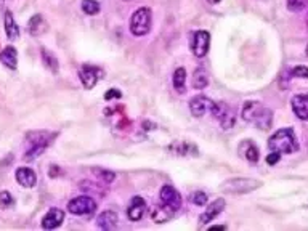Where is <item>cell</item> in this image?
Here are the masks:
<instances>
[{
  "label": "cell",
  "mask_w": 308,
  "mask_h": 231,
  "mask_svg": "<svg viewBox=\"0 0 308 231\" xmlns=\"http://www.w3.org/2000/svg\"><path fill=\"white\" fill-rule=\"evenodd\" d=\"M241 117L246 122L255 124L260 130H266L271 127L273 120V113L258 103V101H246L243 110H241Z\"/></svg>",
  "instance_id": "cell-1"
},
{
  "label": "cell",
  "mask_w": 308,
  "mask_h": 231,
  "mask_svg": "<svg viewBox=\"0 0 308 231\" xmlns=\"http://www.w3.org/2000/svg\"><path fill=\"white\" fill-rule=\"evenodd\" d=\"M268 149L279 154H289L296 153L299 149L296 135H294L292 128H281L276 133H273L268 140Z\"/></svg>",
  "instance_id": "cell-2"
},
{
  "label": "cell",
  "mask_w": 308,
  "mask_h": 231,
  "mask_svg": "<svg viewBox=\"0 0 308 231\" xmlns=\"http://www.w3.org/2000/svg\"><path fill=\"white\" fill-rule=\"evenodd\" d=\"M53 135L49 132H32L27 135V140H29L31 148L27 149L24 154V161H34L37 156L42 154L47 146L52 143Z\"/></svg>",
  "instance_id": "cell-3"
},
{
  "label": "cell",
  "mask_w": 308,
  "mask_h": 231,
  "mask_svg": "<svg viewBox=\"0 0 308 231\" xmlns=\"http://www.w3.org/2000/svg\"><path fill=\"white\" fill-rule=\"evenodd\" d=\"M149 28H151V10L146 8V6H141L132 15L130 31H132L133 36L141 37L149 32Z\"/></svg>",
  "instance_id": "cell-4"
},
{
  "label": "cell",
  "mask_w": 308,
  "mask_h": 231,
  "mask_svg": "<svg viewBox=\"0 0 308 231\" xmlns=\"http://www.w3.org/2000/svg\"><path fill=\"white\" fill-rule=\"evenodd\" d=\"M258 186H262V183L254 178H231L223 183L222 189L223 191L233 193V194H244V193L254 191Z\"/></svg>",
  "instance_id": "cell-5"
},
{
  "label": "cell",
  "mask_w": 308,
  "mask_h": 231,
  "mask_svg": "<svg viewBox=\"0 0 308 231\" xmlns=\"http://www.w3.org/2000/svg\"><path fill=\"white\" fill-rule=\"evenodd\" d=\"M210 113L215 116V119H218L223 130H228V128L235 125V122H236L235 111H233L227 103H222V101L220 103H214Z\"/></svg>",
  "instance_id": "cell-6"
},
{
  "label": "cell",
  "mask_w": 308,
  "mask_h": 231,
  "mask_svg": "<svg viewBox=\"0 0 308 231\" xmlns=\"http://www.w3.org/2000/svg\"><path fill=\"white\" fill-rule=\"evenodd\" d=\"M67 210L74 215H90L97 210V202L88 196H80V198L69 201Z\"/></svg>",
  "instance_id": "cell-7"
},
{
  "label": "cell",
  "mask_w": 308,
  "mask_h": 231,
  "mask_svg": "<svg viewBox=\"0 0 308 231\" xmlns=\"http://www.w3.org/2000/svg\"><path fill=\"white\" fill-rule=\"evenodd\" d=\"M209 45H210V34L207 31H197L193 36V40H191V52H193L194 57L202 58L207 55Z\"/></svg>",
  "instance_id": "cell-8"
},
{
  "label": "cell",
  "mask_w": 308,
  "mask_h": 231,
  "mask_svg": "<svg viewBox=\"0 0 308 231\" xmlns=\"http://www.w3.org/2000/svg\"><path fill=\"white\" fill-rule=\"evenodd\" d=\"M212 106H214V101L209 100L207 97H204V95H197V97H194L189 101V111L193 113V116H196V117H201L205 113H210Z\"/></svg>",
  "instance_id": "cell-9"
},
{
  "label": "cell",
  "mask_w": 308,
  "mask_h": 231,
  "mask_svg": "<svg viewBox=\"0 0 308 231\" xmlns=\"http://www.w3.org/2000/svg\"><path fill=\"white\" fill-rule=\"evenodd\" d=\"M161 201L164 204H167L169 207H172L175 212L182 207V196H180V193L177 191L174 186H170V185L162 186V189H161Z\"/></svg>",
  "instance_id": "cell-10"
},
{
  "label": "cell",
  "mask_w": 308,
  "mask_h": 231,
  "mask_svg": "<svg viewBox=\"0 0 308 231\" xmlns=\"http://www.w3.org/2000/svg\"><path fill=\"white\" fill-rule=\"evenodd\" d=\"M80 80L82 84H84V87L87 88V90H90V88L95 87V84H97L98 77L101 76V69H98V67H93L90 64H84L80 67Z\"/></svg>",
  "instance_id": "cell-11"
},
{
  "label": "cell",
  "mask_w": 308,
  "mask_h": 231,
  "mask_svg": "<svg viewBox=\"0 0 308 231\" xmlns=\"http://www.w3.org/2000/svg\"><path fill=\"white\" fill-rule=\"evenodd\" d=\"M145 212H146V201L140 198V196H135L127 209V217L132 222H138L145 215Z\"/></svg>",
  "instance_id": "cell-12"
},
{
  "label": "cell",
  "mask_w": 308,
  "mask_h": 231,
  "mask_svg": "<svg viewBox=\"0 0 308 231\" xmlns=\"http://www.w3.org/2000/svg\"><path fill=\"white\" fill-rule=\"evenodd\" d=\"M64 220V212L60 209H52L47 212V215L44 217L42 220V228L44 230H55L58 228L61 223Z\"/></svg>",
  "instance_id": "cell-13"
},
{
  "label": "cell",
  "mask_w": 308,
  "mask_h": 231,
  "mask_svg": "<svg viewBox=\"0 0 308 231\" xmlns=\"http://www.w3.org/2000/svg\"><path fill=\"white\" fill-rule=\"evenodd\" d=\"M292 111L302 120H308V97L307 95H296L291 101Z\"/></svg>",
  "instance_id": "cell-14"
},
{
  "label": "cell",
  "mask_w": 308,
  "mask_h": 231,
  "mask_svg": "<svg viewBox=\"0 0 308 231\" xmlns=\"http://www.w3.org/2000/svg\"><path fill=\"white\" fill-rule=\"evenodd\" d=\"M223 209H225V201L223 199H215L214 202L210 204V206H207L205 212L201 215L199 223H201V225H205V223H209L210 220H214Z\"/></svg>",
  "instance_id": "cell-15"
},
{
  "label": "cell",
  "mask_w": 308,
  "mask_h": 231,
  "mask_svg": "<svg viewBox=\"0 0 308 231\" xmlns=\"http://www.w3.org/2000/svg\"><path fill=\"white\" fill-rule=\"evenodd\" d=\"M174 214H175V210L172 207H169L167 204L162 202V204H157V206L154 207L153 214H151V219L156 223H164V222L172 219Z\"/></svg>",
  "instance_id": "cell-16"
},
{
  "label": "cell",
  "mask_w": 308,
  "mask_h": 231,
  "mask_svg": "<svg viewBox=\"0 0 308 231\" xmlns=\"http://www.w3.org/2000/svg\"><path fill=\"white\" fill-rule=\"evenodd\" d=\"M16 180H18V183L21 186L32 188V186H36L37 176H36V173H34V171H31V169L21 167V169H18V171H16Z\"/></svg>",
  "instance_id": "cell-17"
},
{
  "label": "cell",
  "mask_w": 308,
  "mask_h": 231,
  "mask_svg": "<svg viewBox=\"0 0 308 231\" xmlns=\"http://www.w3.org/2000/svg\"><path fill=\"white\" fill-rule=\"evenodd\" d=\"M169 151L177 156H197L196 146L188 143V141H175V143L169 148Z\"/></svg>",
  "instance_id": "cell-18"
},
{
  "label": "cell",
  "mask_w": 308,
  "mask_h": 231,
  "mask_svg": "<svg viewBox=\"0 0 308 231\" xmlns=\"http://www.w3.org/2000/svg\"><path fill=\"white\" fill-rule=\"evenodd\" d=\"M0 61L8 67V69H16L18 66V53L13 47H5L3 52H0Z\"/></svg>",
  "instance_id": "cell-19"
},
{
  "label": "cell",
  "mask_w": 308,
  "mask_h": 231,
  "mask_svg": "<svg viewBox=\"0 0 308 231\" xmlns=\"http://www.w3.org/2000/svg\"><path fill=\"white\" fill-rule=\"evenodd\" d=\"M97 225L101 230H113L118 225V214L111 212V210H106V212H103L97 219Z\"/></svg>",
  "instance_id": "cell-20"
},
{
  "label": "cell",
  "mask_w": 308,
  "mask_h": 231,
  "mask_svg": "<svg viewBox=\"0 0 308 231\" xmlns=\"http://www.w3.org/2000/svg\"><path fill=\"white\" fill-rule=\"evenodd\" d=\"M5 32H6V37L10 40H16L19 37V28L15 19H13L11 11L8 10L5 11Z\"/></svg>",
  "instance_id": "cell-21"
},
{
  "label": "cell",
  "mask_w": 308,
  "mask_h": 231,
  "mask_svg": "<svg viewBox=\"0 0 308 231\" xmlns=\"http://www.w3.org/2000/svg\"><path fill=\"white\" fill-rule=\"evenodd\" d=\"M27 29L32 34V36H40L45 29H47V24L44 21L42 15H34L31 19H29V26H27Z\"/></svg>",
  "instance_id": "cell-22"
},
{
  "label": "cell",
  "mask_w": 308,
  "mask_h": 231,
  "mask_svg": "<svg viewBox=\"0 0 308 231\" xmlns=\"http://www.w3.org/2000/svg\"><path fill=\"white\" fill-rule=\"evenodd\" d=\"M209 84V77H207V72H205L202 67L199 69H196L194 74H193V87L197 88V90H201V88H205Z\"/></svg>",
  "instance_id": "cell-23"
},
{
  "label": "cell",
  "mask_w": 308,
  "mask_h": 231,
  "mask_svg": "<svg viewBox=\"0 0 308 231\" xmlns=\"http://www.w3.org/2000/svg\"><path fill=\"white\" fill-rule=\"evenodd\" d=\"M185 82H186V71L183 69V67H179L175 72H174V87L175 90L179 93H185Z\"/></svg>",
  "instance_id": "cell-24"
},
{
  "label": "cell",
  "mask_w": 308,
  "mask_h": 231,
  "mask_svg": "<svg viewBox=\"0 0 308 231\" xmlns=\"http://www.w3.org/2000/svg\"><path fill=\"white\" fill-rule=\"evenodd\" d=\"M42 61H44V64L49 67V69L52 72H57L58 71V59L55 58V55H52V53L47 50V49H42Z\"/></svg>",
  "instance_id": "cell-25"
},
{
  "label": "cell",
  "mask_w": 308,
  "mask_h": 231,
  "mask_svg": "<svg viewBox=\"0 0 308 231\" xmlns=\"http://www.w3.org/2000/svg\"><path fill=\"white\" fill-rule=\"evenodd\" d=\"M82 10L87 15H97L100 11V3L97 0H82Z\"/></svg>",
  "instance_id": "cell-26"
},
{
  "label": "cell",
  "mask_w": 308,
  "mask_h": 231,
  "mask_svg": "<svg viewBox=\"0 0 308 231\" xmlns=\"http://www.w3.org/2000/svg\"><path fill=\"white\" fill-rule=\"evenodd\" d=\"M244 158L250 162L258 161V149H257V146L252 145L250 141H247V148H246V151H244Z\"/></svg>",
  "instance_id": "cell-27"
},
{
  "label": "cell",
  "mask_w": 308,
  "mask_h": 231,
  "mask_svg": "<svg viewBox=\"0 0 308 231\" xmlns=\"http://www.w3.org/2000/svg\"><path fill=\"white\" fill-rule=\"evenodd\" d=\"M95 176H97L98 180L101 181H106V183H111L116 180V175L113 172H108V171H101V169H95L93 171Z\"/></svg>",
  "instance_id": "cell-28"
},
{
  "label": "cell",
  "mask_w": 308,
  "mask_h": 231,
  "mask_svg": "<svg viewBox=\"0 0 308 231\" xmlns=\"http://www.w3.org/2000/svg\"><path fill=\"white\" fill-rule=\"evenodd\" d=\"M11 206H15V199L8 191L0 193V207L2 209H10Z\"/></svg>",
  "instance_id": "cell-29"
},
{
  "label": "cell",
  "mask_w": 308,
  "mask_h": 231,
  "mask_svg": "<svg viewBox=\"0 0 308 231\" xmlns=\"http://www.w3.org/2000/svg\"><path fill=\"white\" fill-rule=\"evenodd\" d=\"M189 201L196 204V206H205V204H207V194L202 191H196L189 196Z\"/></svg>",
  "instance_id": "cell-30"
},
{
  "label": "cell",
  "mask_w": 308,
  "mask_h": 231,
  "mask_svg": "<svg viewBox=\"0 0 308 231\" xmlns=\"http://www.w3.org/2000/svg\"><path fill=\"white\" fill-rule=\"evenodd\" d=\"M308 5V0H287V8L291 11H300Z\"/></svg>",
  "instance_id": "cell-31"
},
{
  "label": "cell",
  "mask_w": 308,
  "mask_h": 231,
  "mask_svg": "<svg viewBox=\"0 0 308 231\" xmlns=\"http://www.w3.org/2000/svg\"><path fill=\"white\" fill-rule=\"evenodd\" d=\"M291 74L294 77H302V79H308V67L307 66H297L291 71Z\"/></svg>",
  "instance_id": "cell-32"
},
{
  "label": "cell",
  "mask_w": 308,
  "mask_h": 231,
  "mask_svg": "<svg viewBox=\"0 0 308 231\" xmlns=\"http://www.w3.org/2000/svg\"><path fill=\"white\" fill-rule=\"evenodd\" d=\"M279 158H281V154H279V153H275V151H271V154H268V158H266V162H268L270 166H275L276 162L279 161Z\"/></svg>",
  "instance_id": "cell-33"
},
{
  "label": "cell",
  "mask_w": 308,
  "mask_h": 231,
  "mask_svg": "<svg viewBox=\"0 0 308 231\" xmlns=\"http://www.w3.org/2000/svg\"><path fill=\"white\" fill-rule=\"evenodd\" d=\"M121 97V92H118V90H114V88H111V90H109L108 93H106V100H111V98H119Z\"/></svg>",
  "instance_id": "cell-34"
},
{
  "label": "cell",
  "mask_w": 308,
  "mask_h": 231,
  "mask_svg": "<svg viewBox=\"0 0 308 231\" xmlns=\"http://www.w3.org/2000/svg\"><path fill=\"white\" fill-rule=\"evenodd\" d=\"M57 173H58V166H53V169H50L49 175L50 176H57Z\"/></svg>",
  "instance_id": "cell-35"
},
{
  "label": "cell",
  "mask_w": 308,
  "mask_h": 231,
  "mask_svg": "<svg viewBox=\"0 0 308 231\" xmlns=\"http://www.w3.org/2000/svg\"><path fill=\"white\" fill-rule=\"evenodd\" d=\"M207 2H209V3H218V2H220V0H207Z\"/></svg>",
  "instance_id": "cell-36"
},
{
  "label": "cell",
  "mask_w": 308,
  "mask_h": 231,
  "mask_svg": "<svg viewBox=\"0 0 308 231\" xmlns=\"http://www.w3.org/2000/svg\"><path fill=\"white\" fill-rule=\"evenodd\" d=\"M307 29H308V15H307Z\"/></svg>",
  "instance_id": "cell-37"
},
{
  "label": "cell",
  "mask_w": 308,
  "mask_h": 231,
  "mask_svg": "<svg viewBox=\"0 0 308 231\" xmlns=\"http://www.w3.org/2000/svg\"><path fill=\"white\" fill-rule=\"evenodd\" d=\"M307 57H308V47H307Z\"/></svg>",
  "instance_id": "cell-38"
}]
</instances>
